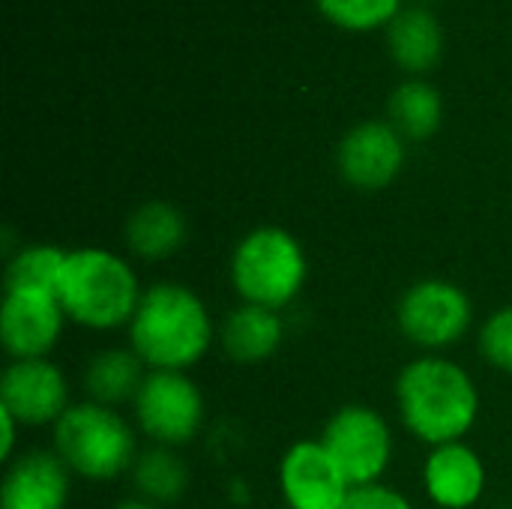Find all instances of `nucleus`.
Returning <instances> with one entry per match:
<instances>
[{
  "label": "nucleus",
  "instance_id": "nucleus-1",
  "mask_svg": "<svg viewBox=\"0 0 512 509\" xmlns=\"http://www.w3.org/2000/svg\"><path fill=\"white\" fill-rule=\"evenodd\" d=\"M216 342V324L207 303L183 282H156L144 288L129 324V348L150 372H189Z\"/></svg>",
  "mask_w": 512,
  "mask_h": 509
},
{
  "label": "nucleus",
  "instance_id": "nucleus-2",
  "mask_svg": "<svg viewBox=\"0 0 512 509\" xmlns=\"http://www.w3.org/2000/svg\"><path fill=\"white\" fill-rule=\"evenodd\" d=\"M396 408L408 435L420 444L444 447L462 441L477 426L480 390L456 360L426 354L399 372Z\"/></svg>",
  "mask_w": 512,
  "mask_h": 509
},
{
  "label": "nucleus",
  "instance_id": "nucleus-3",
  "mask_svg": "<svg viewBox=\"0 0 512 509\" xmlns=\"http://www.w3.org/2000/svg\"><path fill=\"white\" fill-rule=\"evenodd\" d=\"M141 297L144 288L126 258L99 246L69 249L57 300L72 324L99 333L129 327Z\"/></svg>",
  "mask_w": 512,
  "mask_h": 509
},
{
  "label": "nucleus",
  "instance_id": "nucleus-4",
  "mask_svg": "<svg viewBox=\"0 0 512 509\" xmlns=\"http://www.w3.org/2000/svg\"><path fill=\"white\" fill-rule=\"evenodd\" d=\"M228 276L243 303L282 312L306 288L309 258L291 231L261 225L234 246Z\"/></svg>",
  "mask_w": 512,
  "mask_h": 509
},
{
  "label": "nucleus",
  "instance_id": "nucleus-5",
  "mask_svg": "<svg viewBox=\"0 0 512 509\" xmlns=\"http://www.w3.org/2000/svg\"><path fill=\"white\" fill-rule=\"evenodd\" d=\"M54 453L75 477L108 483L132 471L141 450L135 429L117 408L87 399L69 405V411L54 423Z\"/></svg>",
  "mask_w": 512,
  "mask_h": 509
},
{
  "label": "nucleus",
  "instance_id": "nucleus-6",
  "mask_svg": "<svg viewBox=\"0 0 512 509\" xmlns=\"http://www.w3.org/2000/svg\"><path fill=\"white\" fill-rule=\"evenodd\" d=\"M396 324L411 345L438 354L468 336L474 324V303L456 282L420 279L399 297Z\"/></svg>",
  "mask_w": 512,
  "mask_h": 509
},
{
  "label": "nucleus",
  "instance_id": "nucleus-7",
  "mask_svg": "<svg viewBox=\"0 0 512 509\" xmlns=\"http://www.w3.org/2000/svg\"><path fill=\"white\" fill-rule=\"evenodd\" d=\"M351 489L375 486L393 462V432L372 405H342L324 426L321 438Z\"/></svg>",
  "mask_w": 512,
  "mask_h": 509
},
{
  "label": "nucleus",
  "instance_id": "nucleus-8",
  "mask_svg": "<svg viewBox=\"0 0 512 509\" xmlns=\"http://www.w3.org/2000/svg\"><path fill=\"white\" fill-rule=\"evenodd\" d=\"M135 423L153 447L180 450L204 426V396L186 372H147L135 402Z\"/></svg>",
  "mask_w": 512,
  "mask_h": 509
},
{
  "label": "nucleus",
  "instance_id": "nucleus-9",
  "mask_svg": "<svg viewBox=\"0 0 512 509\" xmlns=\"http://www.w3.org/2000/svg\"><path fill=\"white\" fill-rule=\"evenodd\" d=\"M66 321V312L51 291H3L0 342L12 360L48 357L57 348Z\"/></svg>",
  "mask_w": 512,
  "mask_h": 509
},
{
  "label": "nucleus",
  "instance_id": "nucleus-10",
  "mask_svg": "<svg viewBox=\"0 0 512 509\" xmlns=\"http://www.w3.org/2000/svg\"><path fill=\"white\" fill-rule=\"evenodd\" d=\"M336 168L360 192L387 189L405 168V138L384 120L357 123L336 147Z\"/></svg>",
  "mask_w": 512,
  "mask_h": 509
},
{
  "label": "nucleus",
  "instance_id": "nucleus-11",
  "mask_svg": "<svg viewBox=\"0 0 512 509\" xmlns=\"http://www.w3.org/2000/svg\"><path fill=\"white\" fill-rule=\"evenodd\" d=\"M66 375L48 360H12L0 375V408L21 426H54L69 411Z\"/></svg>",
  "mask_w": 512,
  "mask_h": 509
},
{
  "label": "nucleus",
  "instance_id": "nucleus-12",
  "mask_svg": "<svg viewBox=\"0 0 512 509\" xmlns=\"http://www.w3.org/2000/svg\"><path fill=\"white\" fill-rule=\"evenodd\" d=\"M279 492L288 509H342L351 483L321 441H297L279 462Z\"/></svg>",
  "mask_w": 512,
  "mask_h": 509
},
{
  "label": "nucleus",
  "instance_id": "nucleus-13",
  "mask_svg": "<svg viewBox=\"0 0 512 509\" xmlns=\"http://www.w3.org/2000/svg\"><path fill=\"white\" fill-rule=\"evenodd\" d=\"M72 471L54 450H27L6 465L0 509H66Z\"/></svg>",
  "mask_w": 512,
  "mask_h": 509
},
{
  "label": "nucleus",
  "instance_id": "nucleus-14",
  "mask_svg": "<svg viewBox=\"0 0 512 509\" xmlns=\"http://www.w3.org/2000/svg\"><path fill=\"white\" fill-rule=\"evenodd\" d=\"M423 486L435 507L471 509L486 492V465L465 441L432 447L423 462Z\"/></svg>",
  "mask_w": 512,
  "mask_h": 509
},
{
  "label": "nucleus",
  "instance_id": "nucleus-15",
  "mask_svg": "<svg viewBox=\"0 0 512 509\" xmlns=\"http://www.w3.org/2000/svg\"><path fill=\"white\" fill-rule=\"evenodd\" d=\"M285 342V321L276 309L240 303L219 327V345L237 366H258L270 360Z\"/></svg>",
  "mask_w": 512,
  "mask_h": 509
},
{
  "label": "nucleus",
  "instance_id": "nucleus-16",
  "mask_svg": "<svg viewBox=\"0 0 512 509\" xmlns=\"http://www.w3.org/2000/svg\"><path fill=\"white\" fill-rule=\"evenodd\" d=\"M126 246L141 261H165L177 255L189 240L186 216L168 201H144L135 207L123 228Z\"/></svg>",
  "mask_w": 512,
  "mask_h": 509
},
{
  "label": "nucleus",
  "instance_id": "nucleus-17",
  "mask_svg": "<svg viewBox=\"0 0 512 509\" xmlns=\"http://www.w3.org/2000/svg\"><path fill=\"white\" fill-rule=\"evenodd\" d=\"M147 372L150 369L132 348H105L93 354L84 369V393L96 405L117 408L123 402H135Z\"/></svg>",
  "mask_w": 512,
  "mask_h": 509
},
{
  "label": "nucleus",
  "instance_id": "nucleus-18",
  "mask_svg": "<svg viewBox=\"0 0 512 509\" xmlns=\"http://www.w3.org/2000/svg\"><path fill=\"white\" fill-rule=\"evenodd\" d=\"M387 45L393 60L411 72L423 75L429 72L444 51V33L441 24L432 12L426 9H402L390 24H387Z\"/></svg>",
  "mask_w": 512,
  "mask_h": 509
},
{
  "label": "nucleus",
  "instance_id": "nucleus-19",
  "mask_svg": "<svg viewBox=\"0 0 512 509\" xmlns=\"http://www.w3.org/2000/svg\"><path fill=\"white\" fill-rule=\"evenodd\" d=\"M132 486L138 492V498L168 507L174 501H180L192 483L189 465L186 459L171 450V447H147L138 453L135 465H132Z\"/></svg>",
  "mask_w": 512,
  "mask_h": 509
},
{
  "label": "nucleus",
  "instance_id": "nucleus-20",
  "mask_svg": "<svg viewBox=\"0 0 512 509\" xmlns=\"http://www.w3.org/2000/svg\"><path fill=\"white\" fill-rule=\"evenodd\" d=\"M441 93L429 81H405L390 96V123L405 141H426L441 129Z\"/></svg>",
  "mask_w": 512,
  "mask_h": 509
},
{
  "label": "nucleus",
  "instance_id": "nucleus-21",
  "mask_svg": "<svg viewBox=\"0 0 512 509\" xmlns=\"http://www.w3.org/2000/svg\"><path fill=\"white\" fill-rule=\"evenodd\" d=\"M69 249L51 246V243H30L15 249L6 258L3 273V291H51L57 294V282L63 273Z\"/></svg>",
  "mask_w": 512,
  "mask_h": 509
},
{
  "label": "nucleus",
  "instance_id": "nucleus-22",
  "mask_svg": "<svg viewBox=\"0 0 512 509\" xmlns=\"http://www.w3.org/2000/svg\"><path fill=\"white\" fill-rule=\"evenodd\" d=\"M315 6L330 24L345 30H375L402 12V0H315Z\"/></svg>",
  "mask_w": 512,
  "mask_h": 509
},
{
  "label": "nucleus",
  "instance_id": "nucleus-23",
  "mask_svg": "<svg viewBox=\"0 0 512 509\" xmlns=\"http://www.w3.org/2000/svg\"><path fill=\"white\" fill-rule=\"evenodd\" d=\"M480 354L498 372L512 375V303L486 318L480 330Z\"/></svg>",
  "mask_w": 512,
  "mask_h": 509
},
{
  "label": "nucleus",
  "instance_id": "nucleus-24",
  "mask_svg": "<svg viewBox=\"0 0 512 509\" xmlns=\"http://www.w3.org/2000/svg\"><path fill=\"white\" fill-rule=\"evenodd\" d=\"M342 509H414V504L399 489L375 483V486L351 489V495H348V501H345Z\"/></svg>",
  "mask_w": 512,
  "mask_h": 509
},
{
  "label": "nucleus",
  "instance_id": "nucleus-25",
  "mask_svg": "<svg viewBox=\"0 0 512 509\" xmlns=\"http://www.w3.org/2000/svg\"><path fill=\"white\" fill-rule=\"evenodd\" d=\"M0 423H3V441H0V459L9 465L12 462V453H15V441H18V429H24L9 411L0 408Z\"/></svg>",
  "mask_w": 512,
  "mask_h": 509
},
{
  "label": "nucleus",
  "instance_id": "nucleus-26",
  "mask_svg": "<svg viewBox=\"0 0 512 509\" xmlns=\"http://www.w3.org/2000/svg\"><path fill=\"white\" fill-rule=\"evenodd\" d=\"M114 509H162L159 504H150L144 498H129V501H120Z\"/></svg>",
  "mask_w": 512,
  "mask_h": 509
}]
</instances>
